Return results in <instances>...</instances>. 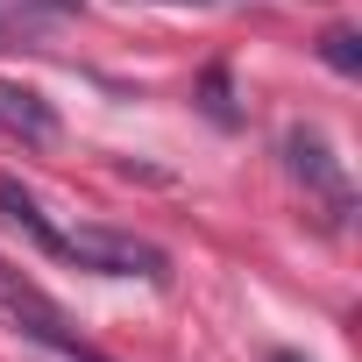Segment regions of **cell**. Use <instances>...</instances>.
<instances>
[{"label":"cell","instance_id":"cell-1","mask_svg":"<svg viewBox=\"0 0 362 362\" xmlns=\"http://www.w3.org/2000/svg\"><path fill=\"white\" fill-rule=\"evenodd\" d=\"M57 263H78V270H100V277H142V284H170V256L142 235H121V228H57L50 242Z\"/></svg>","mask_w":362,"mask_h":362},{"label":"cell","instance_id":"cell-2","mask_svg":"<svg viewBox=\"0 0 362 362\" xmlns=\"http://www.w3.org/2000/svg\"><path fill=\"white\" fill-rule=\"evenodd\" d=\"M0 313H8L15 320V334H29V341H43V348H57L64 362H107L100 348H86L78 334H71V320L22 277V270H8V263H0Z\"/></svg>","mask_w":362,"mask_h":362},{"label":"cell","instance_id":"cell-3","mask_svg":"<svg viewBox=\"0 0 362 362\" xmlns=\"http://www.w3.org/2000/svg\"><path fill=\"white\" fill-rule=\"evenodd\" d=\"M284 170L298 177V185L327 206V228H341L348 214H355V192H348V170H341V156L327 149V135L320 128H284Z\"/></svg>","mask_w":362,"mask_h":362},{"label":"cell","instance_id":"cell-4","mask_svg":"<svg viewBox=\"0 0 362 362\" xmlns=\"http://www.w3.org/2000/svg\"><path fill=\"white\" fill-rule=\"evenodd\" d=\"M0 135H15L22 149H50L64 128H57V107H50L36 86H15V78H0Z\"/></svg>","mask_w":362,"mask_h":362},{"label":"cell","instance_id":"cell-5","mask_svg":"<svg viewBox=\"0 0 362 362\" xmlns=\"http://www.w3.org/2000/svg\"><path fill=\"white\" fill-rule=\"evenodd\" d=\"M0 221H8V228H22L43 256H50V242H57V228H50V214L36 206V192L29 185H15V177H0Z\"/></svg>","mask_w":362,"mask_h":362},{"label":"cell","instance_id":"cell-6","mask_svg":"<svg viewBox=\"0 0 362 362\" xmlns=\"http://www.w3.org/2000/svg\"><path fill=\"white\" fill-rule=\"evenodd\" d=\"M320 57H327L341 78H355V71H362V36H355V29H327V36H320Z\"/></svg>","mask_w":362,"mask_h":362},{"label":"cell","instance_id":"cell-7","mask_svg":"<svg viewBox=\"0 0 362 362\" xmlns=\"http://www.w3.org/2000/svg\"><path fill=\"white\" fill-rule=\"evenodd\" d=\"M199 107H206V114H214L221 128H235V121H242V114H235V100H228V71H221V64H214V71L199 78Z\"/></svg>","mask_w":362,"mask_h":362},{"label":"cell","instance_id":"cell-8","mask_svg":"<svg viewBox=\"0 0 362 362\" xmlns=\"http://www.w3.org/2000/svg\"><path fill=\"white\" fill-rule=\"evenodd\" d=\"M57 8H71V0H0V36H8V29H29V22H43V15H57Z\"/></svg>","mask_w":362,"mask_h":362},{"label":"cell","instance_id":"cell-9","mask_svg":"<svg viewBox=\"0 0 362 362\" xmlns=\"http://www.w3.org/2000/svg\"><path fill=\"white\" fill-rule=\"evenodd\" d=\"M156 8H228V0H156Z\"/></svg>","mask_w":362,"mask_h":362}]
</instances>
